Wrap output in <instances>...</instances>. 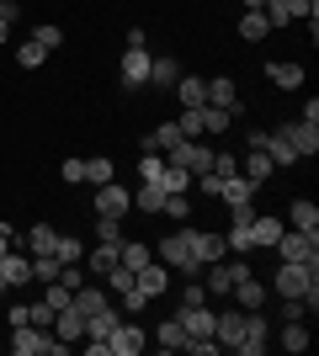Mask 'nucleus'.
<instances>
[{
  "label": "nucleus",
  "mask_w": 319,
  "mask_h": 356,
  "mask_svg": "<svg viewBox=\"0 0 319 356\" xmlns=\"http://www.w3.org/2000/svg\"><path fill=\"white\" fill-rule=\"evenodd\" d=\"M272 293L277 298H304V309H319V271L314 266H298V261H282L272 271Z\"/></svg>",
  "instance_id": "nucleus-1"
},
{
  "label": "nucleus",
  "mask_w": 319,
  "mask_h": 356,
  "mask_svg": "<svg viewBox=\"0 0 319 356\" xmlns=\"http://www.w3.org/2000/svg\"><path fill=\"white\" fill-rule=\"evenodd\" d=\"M149 43H144V27H133L128 32V48H122V59H117V80L128 90H138V86H149Z\"/></svg>",
  "instance_id": "nucleus-2"
},
{
  "label": "nucleus",
  "mask_w": 319,
  "mask_h": 356,
  "mask_svg": "<svg viewBox=\"0 0 319 356\" xmlns=\"http://www.w3.org/2000/svg\"><path fill=\"white\" fill-rule=\"evenodd\" d=\"M154 261H165V266L181 271V277H202V261L192 255V245H186V223H181V234H165L154 245Z\"/></svg>",
  "instance_id": "nucleus-3"
},
{
  "label": "nucleus",
  "mask_w": 319,
  "mask_h": 356,
  "mask_svg": "<svg viewBox=\"0 0 319 356\" xmlns=\"http://www.w3.org/2000/svg\"><path fill=\"white\" fill-rule=\"evenodd\" d=\"M272 255L282 261H298V266H314L319 271V234H304V229H282L272 245Z\"/></svg>",
  "instance_id": "nucleus-4"
},
{
  "label": "nucleus",
  "mask_w": 319,
  "mask_h": 356,
  "mask_svg": "<svg viewBox=\"0 0 319 356\" xmlns=\"http://www.w3.org/2000/svg\"><path fill=\"white\" fill-rule=\"evenodd\" d=\"M11 351L16 356H59L64 341L54 330H38V325H11Z\"/></svg>",
  "instance_id": "nucleus-5"
},
{
  "label": "nucleus",
  "mask_w": 319,
  "mask_h": 356,
  "mask_svg": "<svg viewBox=\"0 0 319 356\" xmlns=\"http://www.w3.org/2000/svg\"><path fill=\"white\" fill-rule=\"evenodd\" d=\"M261 16H266V27H293V22H309V16H319V0H266L261 6Z\"/></svg>",
  "instance_id": "nucleus-6"
},
{
  "label": "nucleus",
  "mask_w": 319,
  "mask_h": 356,
  "mask_svg": "<svg viewBox=\"0 0 319 356\" xmlns=\"http://www.w3.org/2000/svg\"><path fill=\"white\" fill-rule=\"evenodd\" d=\"M144 346H149V335H144V325H138V319H128V314H122L117 330L106 335V351H112V356H138Z\"/></svg>",
  "instance_id": "nucleus-7"
},
{
  "label": "nucleus",
  "mask_w": 319,
  "mask_h": 356,
  "mask_svg": "<svg viewBox=\"0 0 319 356\" xmlns=\"http://www.w3.org/2000/svg\"><path fill=\"white\" fill-rule=\"evenodd\" d=\"M170 277H176V271H170L165 261H149V266L133 271V293L138 298H165L170 293Z\"/></svg>",
  "instance_id": "nucleus-8"
},
{
  "label": "nucleus",
  "mask_w": 319,
  "mask_h": 356,
  "mask_svg": "<svg viewBox=\"0 0 319 356\" xmlns=\"http://www.w3.org/2000/svg\"><path fill=\"white\" fill-rule=\"evenodd\" d=\"M128 208H133V192L128 186H117V181H106V186H96V218H128Z\"/></svg>",
  "instance_id": "nucleus-9"
},
{
  "label": "nucleus",
  "mask_w": 319,
  "mask_h": 356,
  "mask_svg": "<svg viewBox=\"0 0 319 356\" xmlns=\"http://www.w3.org/2000/svg\"><path fill=\"white\" fill-rule=\"evenodd\" d=\"M186 245H192V255H197L202 266H213V261H224V255H229L224 234H208V229H186Z\"/></svg>",
  "instance_id": "nucleus-10"
},
{
  "label": "nucleus",
  "mask_w": 319,
  "mask_h": 356,
  "mask_svg": "<svg viewBox=\"0 0 319 356\" xmlns=\"http://www.w3.org/2000/svg\"><path fill=\"white\" fill-rule=\"evenodd\" d=\"M208 106H224L229 118H245V102H240V90H234V80H229V74L208 80Z\"/></svg>",
  "instance_id": "nucleus-11"
},
{
  "label": "nucleus",
  "mask_w": 319,
  "mask_h": 356,
  "mask_svg": "<svg viewBox=\"0 0 319 356\" xmlns=\"http://www.w3.org/2000/svg\"><path fill=\"white\" fill-rule=\"evenodd\" d=\"M282 134L293 138V149H298V160H314L319 154V122H282Z\"/></svg>",
  "instance_id": "nucleus-12"
},
{
  "label": "nucleus",
  "mask_w": 319,
  "mask_h": 356,
  "mask_svg": "<svg viewBox=\"0 0 319 356\" xmlns=\"http://www.w3.org/2000/svg\"><path fill=\"white\" fill-rule=\"evenodd\" d=\"M256 192H261V186H256L250 176H245V170H229V176H224V186H218V197H224L229 208H240V202H256Z\"/></svg>",
  "instance_id": "nucleus-13"
},
{
  "label": "nucleus",
  "mask_w": 319,
  "mask_h": 356,
  "mask_svg": "<svg viewBox=\"0 0 319 356\" xmlns=\"http://www.w3.org/2000/svg\"><path fill=\"white\" fill-rule=\"evenodd\" d=\"M240 335H245V309H224V314H213V341L224 346V351L240 341Z\"/></svg>",
  "instance_id": "nucleus-14"
},
{
  "label": "nucleus",
  "mask_w": 319,
  "mask_h": 356,
  "mask_svg": "<svg viewBox=\"0 0 319 356\" xmlns=\"http://www.w3.org/2000/svg\"><path fill=\"white\" fill-rule=\"evenodd\" d=\"M261 149H266V160H272L277 170H288V165H298V149H293V138L282 134V128H266V144H261Z\"/></svg>",
  "instance_id": "nucleus-15"
},
{
  "label": "nucleus",
  "mask_w": 319,
  "mask_h": 356,
  "mask_svg": "<svg viewBox=\"0 0 319 356\" xmlns=\"http://www.w3.org/2000/svg\"><path fill=\"white\" fill-rule=\"evenodd\" d=\"M266 80H272L277 90H304L309 74H304V64H293V59H272L266 64Z\"/></svg>",
  "instance_id": "nucleus-16"
},
{
  "label": "nucleus",
  "mask_w": 319,
  "mask_h": 356,
  "mask_svg": "<svg viewBox=\"0 0 319 356\" xmlns=\"http://www.w3.org/2000/svg\"><path fill=\"white\" fill-rule=\"evenodd\" d=\"M282 229H288V223L277 218V213H256V218H250V245H256V250H272Z\"/></svg>",
  "instance_id": "nucleus-17"
},
{
  "label": "nucleus",
  "mask_w": 319,
  "mask_h": 356,
  "mask_svg": "<svg viewBox=\"0 0 319 356\" xmlns=\"http://www.w3.org/2000/svg\"><path fill=\"white\" fill-rule=\"evenodd\" d=\"M0 271H6V287H11V293H22V287L32 282V255L6 250V255H0Z\"/></svg>",
  "instance_id": "nucleus-18"
},
{
  "label": "nucleus",
  "mask_w": 319,
  "mask_h": 356,
  "mask_svg": "<svg viewBox=\"0 0 319 356\" xmlns=\"http://www.w3.org/2000/svg\"><path fill=\"white\" fill-rule=\"evenodd\" d=\"M229 298H234L245 314H250V309H266V282L250 271V277H240V282H234V293H229Z\"/></svg>",
  "instance_id": "nucleus-19"
},
{
  "label": "nucleus",
  "mask_w": 319,
  "mask_h": 356,
  "mask_svg": "<svg viewBox=\"0 0 319 356\" xmlns=\"http://www.w3.org/2000/svg\"><path fill=\"white\" fill-rule=\"evenodd\" d=\"M80 266H85V277H96V282H101L106 271L117 266V245H106V239H96V250H85V261H80Z\"/></svg>",
  "instance_id": "nucleus-20"
},
{
  "label": "nucleus",
  "mask_w": 319,
  "mask_h": 356,
  "mask_svg": "<svg viewBox=\"0 0 319 356\" xmlns=\"http://www.w3.org/2000/svg\"><path fill=\"white\" fill-rule=\"evenodd\" d=\"M176 96H181V106L186 112H197V106H208V80H202V74H181V80H176Z\"/></svg>",
  "instance_id": "nucleus-21"
},
{
  "label": "nucleus",
  "mask_w": 319,
  "mask_h": 356,
  "mask_svg": "<svg viewBox=\"0 0 319 356\" xmlns=\"http://www.w3.org/2000/svg\"><path fill=\"white\" fill-rule=\"evenodd\" d=\"M22 245H27V255H54L59 234H54V223H32L27 234H22Z\"/></svg>",
  "instance_id": "nucleus-22"
},
{
  "label": "nucleus",
  "mask_w": 319,
  "mask_h": 356,
  "mask_svg": "<svg viewBox=\"0 0 319 356\" xmlns=\"http://www.w3.org/2000/svg\"><path fill=\"white\" fill-rule=\"evenodd\" d=\"M176 80H181V64L170 59V54H154V59H149V86L170 90V86H176Z\"/></svg>",
  "instance_id": "nucleus-23"
},
{
  "label": "nucleus",
  "mask_w": 319,
  "mask_h": 356,
  "mask_svg": "<svg viewBox=\"0 0 319 356\" xmlns=\"http://www.w3.org/2000/svg\"><path fill=\"white\" fill-rule=\"evenodd\" d=\"M288 229H304V234H319V208L309 202V197H298L288 208Z\"/></svg>",
  "instance_id": "nucleus-24"
},
{
  "label": "nucleus",
  "mask_w": 319,
  "mask_h": 356,
  "mask_svg": "<svg viewBox=\"0 0 319 356\" xmlns=\"http://www.w3.org/2000/svg\"><path fill=\"white\" fill-rule=\"evenodd\" d=\"M54 335H59V341H85V314L59 309L54 314Z\"/></svg>",
  "instance_id": "nucleus-25"
},
{
  "label": "nucleus",
  "mask_w": 319,
  "mask_h": 356,
  "mask_svg": "<svg viewBox=\"0 0 319 356\" xmlns=\"http://www.w3.org/2000/svg\"><path fill=\"white\" fill-rule=\"evenodd\" d=\"M165 186H160V181H138V192H133V208L138 213H160V208H165Z\"/></svg>",
  "instance_id": "nucleus-26"
},
{
  "label": "nucleus",
  "mask_w": 319,
  "mask_h": 356,
  "mask_svg": "<svg viewBox=\"0 0 319 356\" xmlns=\"http://www.w3.org/2000/svg\"><path fill=\"white\" fill-rule=\"evenodd\" d=\"M149 341L160 346V351H186V330H181V319L170 314V319H165V325H160V330H154Z\"/></svg>",
  "instance_id": "nucleus-27"
},
{
  "label": "nucleus",
  "mask_w": 319,
  "mask_h": 356,
  "mask_svg": "<svg viewBox=\"0 0 319 356\" xmlns=\"http://www.w3.org/2000/svg\"><path fill=\"white\" fill-rule=\"evenodd\" d=\"M117 261L128 271H138V266H149V261H154V250L144 245V239H122V245H117Z\"/></svg>",
  "instance_id": "nucleus-28"
},
{
  "label": "nucleus",
  "mask_w": 319,
  "mask_h": 356,
  "mask_svg": "<svg viewBox=\"0 0 319 356\" xmlns=\"http://www.w3.org/2000/svg\"><path fill=\"white\" fill-rule=\"evenodd\" d=\"M277 346H282V351H309V325H304V319H282Z\"/></svg>",
  "instance_id": "nucleus-29"
},
{
  "label": "nucleus",
  "mask_w": 319,
  "mask_h": 356,
  "mask_svg": "<svg viewBox=\"0 0 319 356\" xmlns=\"http://www.w3.org/2000/svg\"><path fill=\"white\" fill-rule=\"evenodd\" d=\"M240 170H245V176H250V181H256V186H266V176H272L277 165L266 160V149H250V154H245V160H240Z\"/></svg>",
  "instance_id": "nucleus-30"
},
{
  "label": "nucleus",
  "mask_w": 319,
  "mask_h": 356,
  "mask_svg": "<svg viewBox=\"0 0 319 356\" xmlns=\"http://www.w3.org/2000/svg\"><path fill=\"white\" fill-rule=\"evenodd\" d=\"M234 32H240L245 43H261V38H266L272 27H266V16H261V11H245L240 22H234Z\"/></svg>",
  "instance_id": "nucleus-31"
},
{
  "label": "nucleus",
  "mask_w": 319,
  "mask_h": 356,
  "mask_svg": "<svg viewBox=\"0 0 319 356\" xmlns=\"http://www.w3.org/2000/svg\"><path fill=\"white\" fill-rule=\"evenodd\" d=\"M197 122H202V134H229L234 118H229L224 106H197Z\"/></svg>",
  "instance_id": "nucleus-32"
},
{
  "label": "nucleus",
  "mask_w": 319,
  "mask_h": 356,
  "mask_svg": "<svg viewBox=\"0 0 319 356\" xmlns=\"http://www.w3.org/2000/svg\"><path fill=\"white\" fill-rule=\"evenodd\" d=\"M101 287H106V293H112V298L133 293V271H128V266H122V261H117V266H112V271H106V277H101Z\"/></svg>",
  "instance_id": "nucleus-33"
},
{
  "label": "nucleus",
  "mask_w": 319,
  "mask_h": 356,
  "mask_svg": "<svg viewBox=\"0 0 319 356\" xmlns=\"http://www.w3.org/2000/svg\"><path fill=\"white\" fill-rule=\"evenodd\" d=\"M59 266H64V261H59V255H32V282H59Z\"/></svg>",
  "instance_id": "nucleus-34"
},
{
  "label": "nucleus",
  "mask_w": 319,
  "mask_h": 356,
  "mask_svg": "<svg viewBox=\"0 0 319 356\" xmlns=\"http://www.w3.org/2000/svg\"><path fill=\"white\" fill-rule=\"evenodd\" d=\"M85 181H91V186H106V181H117V165L106 160V154H96V160H85Z\"/></svg>",
  "instance_id": "nucleus-35"
},
{
  "label": "nucleus",
  "mask_w": 319,
  "mask_h": 356,
  "mask_svg": "<svg viewBox=\"0 0 319 356\" xmlns=\"http://www.w3.org/2000/svg\"><path fill=\"white\" fill-rule=\"evenodd\" d=\"M165 176V154L160 149H144V160H138V181H160Z\"/></svg>",
  "instance_id": "nucleus-36"
},
{
  "label": "nucleus",
  "mask_w": 319,
  "mask_h": 356,
  "mask_svg": "<svg viewBox=\"0 0 319 356\" xmlns=\"http://www.w3.org/2000/svg\"><path fill=\"white\" fill-rule=\"evenodd\" d=\"M43 59H48L43 43H32V38H27V43H16V64H22V70H38Z\"/></svg>",
  "instance_id": "nucleus-37"
},
{
  "label": "nucleus",
  "mask_w": 319,
  "mask_h": 356,
  "mask_svg": "<svg viewBox=\"0 0 319 356\" xmlns=\"http://www.w3.org/2000/svg\"><path fill=\"white\" fill-rule=\"evenodd\" d=\"M54 255H59V261H85V239H80V234H59Z\"/></svg>",
  "instance_id": "nucleus-38"
},
{
  "label": "nucleus",
  "mask_w": 319,
  "mask_h": 356,
  "mask_svg": "<svg viewBox=\"0 0 319 356\" xmlns=\"http://www.w3.org/2000/svg\"><path fill=\"white\" fill-rule=\"evenodd\" d=\"M192 170H176V165H165V176H160V186H165V192H192Z\"/></svg>",
  "instance_id": "nucleus-39"
},
{
  "label": "nucleus",
  "mask_w": 319,
  "mask_h": 356,
  "mask_svg": "<svg viewBox=\"0 0 319 356\" xmlns=\"http://www.w3.org/2000/svg\"><path fill=\"white\" fill-rule=\"evenodd\" d=\"M32 43H43L48 54H54V48L64 43V27H59V22H43V27H32Z\"/></svg>",
  "instance_id": "nucleus-40"
},
{
  "label": "nucleus",
  "mask_w": 319,
  "mask_h": 356,
  "mask_svg": "<svg viewBox=\"0 0 319 356\" xmlns=\"http://www.w3.org/2000/svg\"><path fill=\"white\" fill-rule=\"evenodd\" d=\"M96 239H106V245H122V218H96Z\"/></svg>",
  "instance_id": "nucleus-41"
},
{
  "label": "nucleus",
  "mask_w": 319,
  "mask_h": 356,
  "mask_svg": "<svg viewBox=\"0 0 319 356\" xmlns=\"http://www.w3.org/2000/svg\"><path fill=\"white\" fill-rule=\"evenodd\" d=\"M43 303H48L54 314H59V309H69V287H64V282H48V287H43Z\"/></svg>",
  "instance_id": "nucleus-42"
},
{
  "label": "nucleus",
  "mask_w": 319,
  "mask_h": 356,
  "mask_svg": "<svg viewBox=\"0 0 319 356\" xmlns=\"http://www.w3.org/2000/svg\"><path fill=\"white\" fill-rule=\"evenodd\" d=\"M27 325H38V330H54V309H48L43 298H38V303H27Z\"/></svg>",
  "instance_id": "nucleus-43"
},
{
  "label": "nucleus",
  "mask_w": 319,
  "mask_h": 356,
  "mask_svg": "<svg viewBox=\"0 0 319 356\" xmlns=\"http://www.w3.org/2000/svg\"><path fill=\"white\" fill-rule=\"evenodd\" d=\"M176 122H181V138H202V122H197V112H186V106H181V118H176Z\"/></svg>",
  "instance_id": "nucleus-44"
},
{
  "label": "nucleus",
  "mask_w": 319,
  "mask_h": 356,
  "mask_svg": "<svg viewBox=\"0 0 319 356\" xmlns=\"http://www.w3.org/2000/svg\"><path fill=\"white\" fill-rule=\"evenodd\" d=\"M59 176L69 181V186H75V181H85V160H64V165H59Z\"/></svg>",
  "instance_id": "nucleus-45"
},
{
  "label": "nucleus",
  "mask_w": 319,
  "mask_h": 356,
  "mask_svg": "<svg viewBox=\"0 0 319 356\" xmlns=\"http://www.w3.org/2000/svg\"><path fill=\"white\" fill-rule=\"evenodd\" d=\"M0 22H11V27H16V22H22V6H16V0H0Z\"/></svg>",
  "instance_id": "nucleus-46"
},
{
  "label": "nucleus",
  "mask_w": 319,
  "mask_h": 356,
  "mask_svg": "<svg viewBox=\"0 0 319 356\" xmlns=\"http://www.w3.org/2000/svg\"><path fill=\"white\" fill-rule=\"evenodd\" d=\"M240 6H245V11H261V6H266V0H240Z\"/></svg>",
  "instance_id": "nucleus-47"
},
{
  "label": "nucleus",
  "mask_w": 319,
  "mask_h": 356,
  "mask_svg": "<svg viewBox=\"0 0 319 356\" xmlns=\"http://www.w3.org/2000/svg\"><path fill=\"white\" fill-rule=\"evenodd\" d=\"M6 38H11V22H0V43H6Z\"/></svg>",
  "instance_id": "nucleus-48"
},
{
  "label": "nucleus",
  "mask_w": 319,
  "mask_h": 356,
  "mask_svg": "<svg viewBox=\"0 0 319 356\" xmlns=\"http://www.w3.org/2000/svg\"><path fill=\"white\" fill-rule=\"evenodd\" d=\"M0 298H11V287H6V271H0Z\"/></svg>",
  "instance_id": "nucleus-49"
}]
</instances>
